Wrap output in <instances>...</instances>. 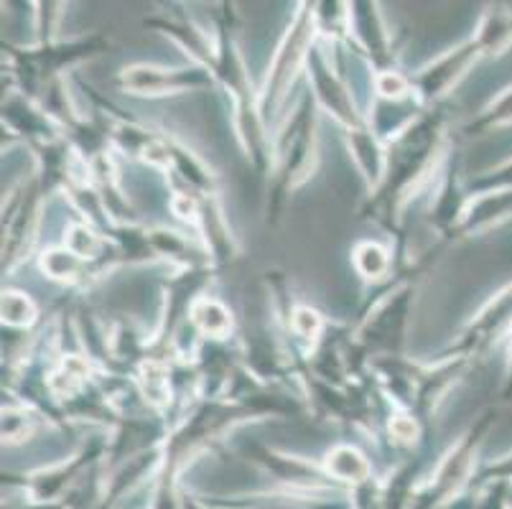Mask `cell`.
Returning a JSON list of instances; mask_svg holds the SVG:
<instances>
[{
    "mask_svg": "<svg viewBox=\"0 0 512 509\" xmlns=\"http://www.w3.org/2000/svg\"><path fill=\"white\" fill-rule=\"evenodd\" d=\"M370 464L360 451L349 446H339L329 451L327 456V476L337 484H347V487H365L370 484Z\"/></svg>",
    "mask_w": 512,
    "mask_h": 509,
    "instance_id": "obj_1",
    "label": "cell"
},
{
    "mask_svg": "<svg viewBox=\"0 0 512 509\" xmlns=\"http://www.w3.org/2000/svg\"><path fill=\"white\" fill-rule=\"evenodd\" d=\"M484 125H502V123H512V90H507L502 95V100L497 105H492V110L484 115L482 120Z\"/></svg>",
    "mask_w": 512,
    "mask_h": 509,
    "instance_id": "obj_2",
    "label": "cell"
},
{
    "mask_svg": "<svg viewBox=\"0 0 512 509\" xmlns=\"http://www.w3.org/2000/svg\"><path fill=\"white\" fill-rule=\"evenodd\" d=\"M479 479H482V484H487V482H512V456L497 461V464H492L490 469H484L482 474H479Z\"/></svg>",
    "mask_w": 512,
    "mask_h": 509,
    "instance_id": "obj_3",
    "label": "cell"
},
{
    "mask_svg": "<svg viewBox=\"0 0 512 509\" xmlns=\"http://www.w3.org/2000/svg\"><path fill=\"white\" fill-rule=\"evenodd\" d=\"M23 509H72L69 507V502H36L29 504V507H23Z\"/></svg>",
    "mask_w": 512,
    "mask_h": 509,
    "instance_id": "obj_4",
    "label": "cell"
},
{
    "mask_svg": "<svg viewBox=\"0 0 512 509\" xmlns=\"http://www.w3.org/2000/svg\"><path fill=\"white\" fill-rule=\"evenodd\" d=\"M505 398L512 400V347H510V375H507V387H505Z\"/></svg>",
    "mask_w": 512,
    "mask_h": 509,
    "instance_id": "obj_5",
    "label": "cell"
},
{
    "mask_svg": "<svg viewBox=\"0 0 512 509\" xmlns=\"http://www.w3.org/2000/svg\"><path fill=\"white\" fill-rule=\"evenodd\" d=\"M507 509H512V482H510V494H507Z\"/></svg>",
    "mask_w": 512,
    "mask_h": 509,
    "instance_id": "obj_6",
    "label": "cell"
}]
</instances>
